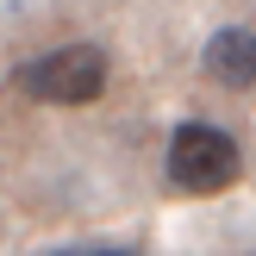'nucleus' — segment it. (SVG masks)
Segmentation results:
<instances>
[{"instance_id":"obj_1","label":"nucleus","mask_w":256,"mask_h":256,"mask_svg":"<svg viewBox=\"0 0 256 256\" xmlns=\"http://www.w3.org/2000/svg\"><path fill=\"white\" fill-rule=\"evenodd\" d=\"M19 88L44 106H88L106 88V56L94 44H56L19 69Z\"/></svg>"},{"instance_id":"obj_2","label":"nucleus","mask_w":256,"mask_h":256,"mask_svg":"<svg viewBox=\"0 0 256 256\" xmlns=\"http://www.w3.org/2000/svg\"><path fill=\"white\" fill-rule=\"evenodd\" d=\"M169 182L188 188V194H219V188L238 182V144L219 132V125H182L169 138Z\"/></svg>"},{"instance_id":"obj_3","label":"nucleus","mask_w":256,"mask_h":256,"mask_svg":"<svg viewBox=\"0 0 256 256\" xmlns=\"http://www.w3.org/2000/svg\"><path fill=\"white\" fill-rule=\"evenodd\" d=\"M206 75L225 82V88H256V32H244V25L212 32V44H206Z\"/></svg>"}]
</instances>
